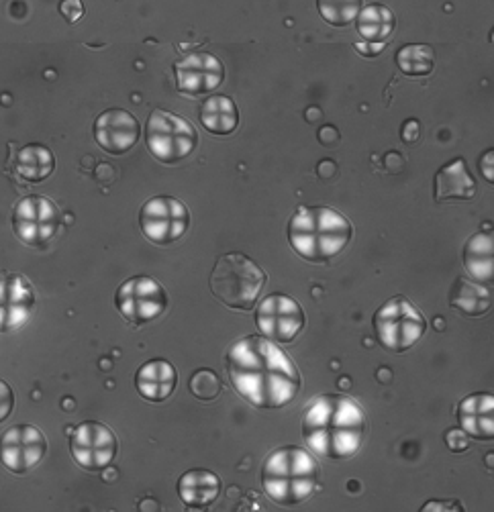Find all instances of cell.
I'll list each match as a JSON object with an SVG mask.
<instances>
[{
    "instance_id": "6da1fadb",
    "label": "cell",
    "mask_w": 494,
    "mask_h": 512,
    "mask_svg": "<svg viewBox=\"0 0 494 512\" xmlns=\"http://www.w3.org/2000/svg\"><path fill=\"white\" fill-rule=\"evenodd\" d=\"M225 368L237 394L260 411L288 406L303 388L301 372L288 353L264 335L235 341L227 351Z\"/></svg>"
},
{
    "instance_id": "7a4b0ae2",
    "label": "cell",
    "mask_w": 494,
    "mask_h": 512,
    "mask_svg": "<svg viewBox=\"0 0 494 512\" xmlns=\"http://www.w3.org/2000/svg\"><path fill=\"white\" fill-rule=\"evenodd\" d=\"M303 439L307 447L323 459L354 457L368 435L364 408L345 394H321L303 411Z\"/></svg>"
},
{
    "instance_id": "3957f363",
    "label": "cell",
    "mask_w": 494,
    "mask_h": 512,
    "mask_svg": "<svg viewBox=\"0 0 494 512\" xmlns=\"http://www.w3.org/2000/svg\"><path fill=\"white\" fill-rule=\"evenodd\" d=\"M352 239V221L331 207H299L288 221L290 247L311 264H329Z\"/></svg>"
},
{
    "instance_id": "277c9868",
    "label": "cell",
    "mask_w": 494,
    "mask_h": 512,
    "mask_svg": "<svg viewBox=\"0 0 494 512\" xmlns=\"http://www.w3.org/2000/svg\"><path fill=\"white\" fill-rule=\"evenodd\" d=\"M321 468L311 451L286 445L274 449L262 464V488L278 506H299L319 488Z\"/></svg>"
},
{
    "instance_id": "5b68a950",
    "label": "cell",
    "mask_w": 494,
    "mask_h": 512,
    "mask_svg": "<svg viewBox=\"0 0 494 512\" xmlns=\"http://www.w3.org/2000/svg\"><path fill=\"white\" fill-rule=\"evenodd\" d=\"M266 272L243 253H225L217 260L211 272L213 296L233 311H252L264 286Z\"/></svg>"
},
{
    "instance_id": "8992f818",
    "label": "cell",
    "mask_w": 494,
    "mask_h": 512,
    "mask_svg": "<svg viewBox=\"0 0 494 512\" xmlns=\"http://www.w3.org/2000/svg\"><path fill=\"white\" fill-rule=\"evenodd\" d=\"M145 143L158 162L176 166L190 158L194 149L199 147V133L184 117L164 109H154L145 123Z\"/></svg>"
},
{
    "instance_id": "52a82bcc",
    "label": "cell",
    "mask_w": 494,
    "mask_h": 512,
    "mask_svg": "<svg viewBox=\"0 0 494 512\" xmlns=\"http://www.w3.org/2000/svg\"><path fill=\"white\" fill-rule=\"evenodd\" d=\"M374 333L378 343L390 353H405L421 341L427 321L417 306L405 296H392L376 311Z\"/></svg>"
},
{
    "instance_id": "ba28073f",
    "label": "cell",
    "mask_w": 494,
    "mask_h": 512,
    "mask_svg": "<svg viewBox=\"0 0 494 512\" xmlns=\"http://www.w3.org/2000/svg\"><path fill=\"white\" fill-rule=\"evenodd\" d=\"M11 223L21 243L43 249L58 235L62 227V211L52 198L29 194L15 204Z\"/></svg>"
},
{
    "instance_id": "9c48e42d",
    "label": "cell",
    "mask_w": 494,
    "mask_h": 512,
    "mask_svg": "<svg viewBox=\"0 0 494 512\" xmlns=\"http://www.w3.org/2000/svg\"><path fill=\"white\" fill-rule=\"evenodd\" d=\"M168 292L152 276H133L125 280L115 294V306L121 317L133 327L154 323L168 311Z\"/></svg>"
},
{
    "instance_id": "30bf717a",
    "label": "cell",
    "mask_w": 494,
    "mask_h": 512,
    "mask_svg": "<svg viewBox=\"0 0 494 512\" xmlns=\"http://www.w3.org/2000/svg\"><path fill=\"white\" fill-rule=\"evenodd\" d=\"M139 227L147 241L166 247L180 241L190 227V211L174 196H154L139 211Z\"/></svg>"
},
{
    "instance_id": "8fae6325",
    "label": "cell",
    "mask_w": 494,
    "mask_h": 512,
    "mask_svg": "<svg viewBox=\"0 0 494 512\" xmlns=\"http://www.w3.org/2000/svg\"><path fill=\"white\" fill-rule=\"evenodd\" d=\"M70 451L82 470L105 472L119 453V439L105 423L84 421L70 435Z\"/></svg>"
},
{
    "instance_id": "7c38bea8",
    "label": "cell",
    "mask_w": 494,
    "mask_h": 512,
    "mask_svg": "<svg viewBox=\"0 0 494 512\" xmlns=\"http://www.w3.org/2000/svg\"><path fill=\"white\" fill-rule=\"evenodd\" d=\"M256 325L266 339L286 345L303 333L307 317L303 306L294 298L274 292L260 302L256 311Z\"/></svg>"
},
{
    "instance_id": "4fadbf2b",
    "label": "cell",
    "mask_w": 494,
    "mask_h": 512,
    "mask_svg": "<svg viewBox=\"0 0 494 512\" xmlns=\"http://www.w3.org/2000/svg\"><path fill=\"white\" fill-rule=\"evenodd\" d=\"M174 76L180 94L201 98L213 94L225 82V66L207 51H192L174 64Z\"/></svg>"
},
{
    "instance_id": "5bb4252c",
    "label": "cell",
    "mask_w": 494,
    "mask_h": 512,
    "mask_svg": "<svg viewBox=\"0 0 494 512\" xmlns=\"http://www.w3.org/2000/svg\"><path fill=\"white\" fill-rule=\"evenodd\" d=\"M47 455V439L33 425H15L3 433V464L9 472L23 476L35 470Z\"/></svg>"
},
{
    "instance_id": "9a60e30c",
    "label": "cell",
    "mask_w": 494,
    "mask_h": 512,
    "mask_svg": "<svg viewBox=\"0 0 494 512\" xmlns=\"http://www.w3.org/2000/svg\"><path fill=\"white\" fill-rule=\"evenodd\" d=\"M35 290L23 274L3 272L0 282V329L13 333L21 329L35 311Z\"/></svg>"
},
{
    "instance_id": "2e32d148",
    "label": "cell",
    "mask_w": 494,
    "mask_h": 512,
    "mask_svg": "<svg viewBox=\"0 0 494 512\" xmlns=\"http://www.w3.org/2000/svg\"><path fill=\"white\" fill-rule=\"evenodd\" d=\"M141 137V125L125 109H109L94 121V141L111 156H125Z\"/></svg>"
},
{
    "instance_id": "e0dca14e",
    "label": "cell",
    "mask_w": 494,
    "mask_h": 512,
    "mask_svg": "<svg viewBox=\"0 0 494 512\" xmlns=\"http://www.w3.org/2000/svg\"><path fill=\"white\" fill-rule=\"evenodd\" d=\"M460 429L478 441L494 439V396L490 392H476L458 404Z\"/></svg>"
},
{
    "instance_id": "ac0fdd59",
    "label": "cell",
    "mask_w": 494,
    "mask_h": 512,
    "mask_svg": "<svg viewBox=\"0 0 494 512\" xmlns=\"http://www.w3.org/2000/svg\"><path fill=\"white\" fill-rule=\"evenodd\" d=\"M178 384L176 368L168 360H150L145 362L135 374V388L141 398L150 402L168 400Z\"/></svg>"
},
{
    "instance_id": "d6986e66",
    "label": "cell",
    "mask_w": 494,
    "mask_h": 512,
    "mask_svg": "<svg viewBox=\"0 0 494 512\" xmlns=\"http://www.w3.org/2000/svg\"><path fill=\"white\" fill-rule=\"evenodd\" d=\"M221 494V478L211 470H188L178 480V496L190 510H207Z\"/></svg>"
},
{
    "instance_id": "ffe728a7",
    "label": "cell",
    "mask_w": 494,
    "mask_h": 512,
    "mask_svg": "<svg viewBox=\"0 0 494 512\" xmlns=\"http://www.w3.org/2000/svg\"><path fill=\"white\" fill-rule=\"evenodd\" d=\"M435 202L448 200H472L476 196V180L472 178L466 160L456 158L439 168L435 174Z\"/></svg>"
},
{
    "instance_id": "44dd1931",
    "label": "cell",
    "mask_w": 494,
    "mask_h": 512,
    "mask_svg": "<svg viewBox=\"0 0 494 512\" xmlns=\"http://www.w3.org/2000/svg\"><path fill=\"white\" fill-rule=\"evenodd\" d=\"M199 119L209 133L225 137L235 133L239 127V109L233 98L225 94H213L201 105Z\"/></svg>"
},
{
    "instance_id": "7402d4cb",
    "label": "cell",
    "mask_w": 494,
    "mask_h": 512,
    "mask_svg": "<svg viewBox=\"0 0 494 512\" xmlns=\"http://www.w3.org/2000/svg\"><path fill=\"white\" fill-rule=\"evenodd\" d=\"M450 306L466 317H482L490 311L492 294L486 284L474 282L470 278H456L450 290Z\"/></svg>"
},
{
    "instance_id": "603a6c76",
    "label": "cell",
    "mask_w": 494,
    "mask_h": 512,
    "mask_svg": "<svg viewBox=\"0 0 494 512\" xmlns=\"http://www.w3.org/2000/svg\"><path fill=\"white\" fill-rule=\"evenodd\" d=\"M54 170H56V156L49 147L41 143H29L19 149L15 158V172L21 180L29 184H37L52 176Z\"/></svg>"
},
{
    "instance_id": "cb8c5ba5",
    "label": "cell",
    "mask_w": 494,
    "mask_h": 512,
    "mask_svg": "<svg viewBox=\"0 0 494 512\" xmlns=\"http://www.w3.org/2000/svg\"><path fill=\"white\" fill-rule=\"evenodd\" d=\"M394 27H397V17H394V13L386 5H364L356 17V29L364 43L386 45V41L394 33Z\"/></svg>"
},
{
    "instance_id": "d4e9b609",
    "label": "cell",
    "mask_w": 494,
    "mask_h": 512,
    "mask_svg": "<svg viewBox=\"0 0 494 512\" xmlns=\"http://www.w3.org/2000/svg\"><path fill=\"white\" fill-rule=\"evenodd\" d=\"M492 233H474L464 245V268L474 282L490 284L494 274Z\"/></svg>"
},
{
    "instance_id": "484cf974",
    "label": "cell",
    "mask_w": 494,
    "mask_h": 512,
    "mask_svg": "<svg viewBox=\"0 0 494 512\" xmlns=\"http://www.w3.org/2000/svg\"><path fill=\"white\" fill-rule=\"evenodd\" d=\"M397 66L405 76L423 78L435 68V51L431 45L409 43L397 51Z\"/></svg>"
},
{
    "instance_id": "4316f807",
    "label": "cell",
    "mask_w": 494,
    "mask_h": 512,
    "mask_svg": "<svg viewBox=\"0 0 494 512\" xmlns=\"http://www.w3.org/2000/svg\"><path fill=\"white\" fill-rule=\"evenodd\" d=\"M362 3H331V0H319L317 9L325 23L333 27H348L356 21L358 13L362 11Z\"/></svg>"
},
{
    "instance_id": "83f0119b",
    "label": "cell",
    "mask_w": 494,
    "mask_h": 512,
    "mask_svg": "<svg viewBox=\"0 0 494 512\" xmlns=\"http://www.w3.org/2000/svg\"><path fill=\"white\" fill-rule=\"evenodd\" d=\"M188 388H190L194 398H199L203 402H211V400L219 398V394L223 390V384H221V378L213 370L203 368V370H196L190 376Z\"/></svg>"
},
{
    "instance_id": "f1b7e54d",
    "label": "cell",
    "mask_w": 494,
    "mask_h": 512,
    "mask_svg": "<svg viewBox=\"0 0 494 512\" xmlns=\"http://www.w3.org/2000/svg\"><path fill=\"white\" fill-rule=\"evenodd\" d=\"M446 443H448L450 451L462 453V451H466L470 447V437L462 429H450L446 433Z\"/></svg>"
},
{
    "instance_id": "f546056e",
    "label": "cell",
    "mask_w": 494,
    "mask_h": 512,
    "mask_svg": "<svg viewBox=\"0 0 494 512\" xmlns=\"http://www.w3.org/2000/svg\"><path fill=\"white\" fill-rule=\"evenodd\" d=\"M0 398H3V411H0V423H5L11 417L13 404H15V394H13L11 386L5 380L0 382Z\"/></svg>"
},
{
    "instance_id": "4dcf8cb0",
    "label": "cell",
    "mask_w": 494,
    "mask_h": 512,
    "mask_svg": "<svg viewBox=\"0 0 494 512\" xmlns=\"http://www.w3.org/2000/svg\"><path fill=\"white\" fill-rule=\"evenodd\" d=\"M60 13L64 15V19L68 23H76L84 17V5L80 3V0H66V3L60 5Z\"/></svg>"
},
{
    "instance_id": "1f68e13d",
    "label": "cell",
    "mask_w": 494,
    "mask_h": 512,
    "mask_svg": "<svg viewBox=\"0 0 494 512\" xmlns=\"http://www.w3.org/2000/svg\"><path fill=\"white\" fill-rule=\"evenodd\" d=\"M478 168H480L484 180H486L488 184H492V182H494V151H492V149H486V151L482 153V158L478 160Z\"/></svg>"
},
{
    "instance_id": "d6a6232c",
    "label": "cell",
    "mask_w": 494,
    "mask_h": 512,
    "mask_svg": "<svg viewBox=\"0 0 494 512\" xmlns=\"http://www.w3.org/2000/svg\"><path fill=\"white\" fill-rule=\"evenodd\" d=\"M421 510H423V512H429V510H452V512H462L464 506H462L458 500H431V502L423 504Z\"/></svg>"
},
{
    "instance_id": "836d02e7",
    "label": "cell",
    "mask_w": 494,
    "mask_h": 512,
    "mask_svg": "<svg viewBox=\"0 0 494 512\" xmlns=\"http://www.w3.org/2000/svg\"><path fill=\"white\" fill-rule=\"evenodd\" d=\"M417 139H419V123L415 119H411V121H407L403 125V141L405 143H413Z\"/></svg>"
},
{
    "instance_id": "e575fe53",
    "label": "cell",
    "mask_w": 494,
    "mask_h": 512,
    "mask_svg": "<svg viewBox=\"0 0 494 512\" xmlns=\"http://www.w3.org/2000/svg\"><path fill=\"white\" fill-rule=\"evenodd\" d=\"M354 47L360 51V54H364V56H368V58L378 56L380 51L384 49V45H376V43H356Z\"/></svg>"
},
{
    "instance_id": "d590c367",
    "label": "cell",
    "mask_w": 494,
    "mask_h": 512,
    "mask_svg": "<svg viewBox=\"0 0 494 512\" xmlns=\"http://www.w3.org/2000/svg\"><path fill=\"white\" fill-rule=\"evenodd\" d=\"M139 510H160V504H158L156 500L147 498V500H141V502H139Z\"/></svg>"
}]
</instances>
